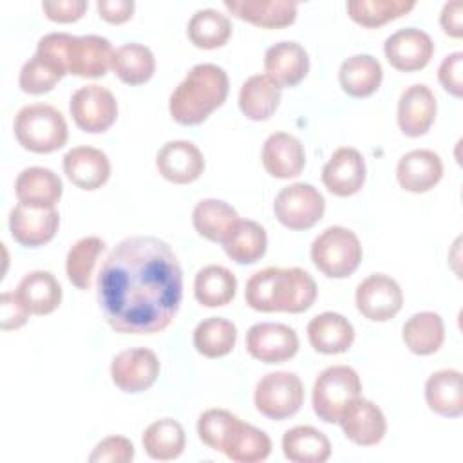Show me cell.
Listing matches in <instances>:
<instances>
[{
  "label": "cell",
  "instance_id": "obj_38",
  "mask_svg": "<svg viewBox=\"0 0 463 463\" xmlns=\"http://www.w3.org/2000/svg\"><path fill=\"white\" fill-rule=\"evenodd\" d=\"M114 74L127 85L146 83L156 71L154 52L143 43H123L114 51L112 67Z\"/></svg>",
  "mask_w": 463,
  "mask_h": 463
},
{
  "label": "cell",
  "instance_id": "obj_45",
  "mask_svg": "<svg viewBox=\"0 0 463 463\" xmlns=\"http://www.w3.org/2000/svg\"><path fill=\"white\" fill-rule=\"evenodd\" d=\"M134 459V445L123 436L101 439L89 456L90 463H128Z\"/></svg>",
  "mask_w": 463,
  "mask_h": 463
},
{
  "label": "cell",
  "instance_id": "obj_23",
  "mask_svg": "<svg viewBox=\"0 0 463 463\" xmlns=\"http://www.w3.org/2000/svg\"><path fill=\"white\" fill-rule=\"evenodd\" d=\"M63 172L81 190H98L110 177L107 154L94 146H74L63 156Z\"/></svg>",
  "mask_w": 463,
  "mask_h": 463
},
{
  "label": "cell",
  "instance_id": "obj_3",
  "mask_svg": "<svg viewBox=\"0 0 463 463\" xmlns=\"http://www.w3.org/2000/svg\"><path fill=\"white\" fill-rule=\"evenodd\" d=\"M228 90L230 81L222 67L197 63L170 94V116L179 125H199L226 101Z\"/></svg>",
  "mask_w": 463,
  "mask_h": 463
},
{
  "label": "cell",
  "instance_id": "obj_25",
  "mask_svg": "<svg viewBox=\"0 0 463 463\" xmlns=\"http://www.w3.org/2000/svg\"><path fill=\"white\" fill-rule=\"evenodd\" d=\"M307 340L322 354H340L353 345L354 327L344 315L324 311L309 320Z\"/></svg>",
  "mask_w": 463,
  "mask_h": 463
},
{
  "label": "cell",
  "instance_id": "obj_50",
  "mask_svg": "<svg viewBox=\"0 0 463 463\" xmlns=\"http://www.w3.org/2000/svg\"><path fill=\"white\" fill-rule=\"evenodd\" d=\"M461 13H463L461 0H452L443 5L441 14H439V24H441L445 34H449L452 38H461V34H463V25H461L463 14Z\"/></svg>",
  "mask_w": 463,
  "mask_h": 463
},
{
  "label": "cell",
  "instance_id": "obj_44",
  "mask_svg": "<svg viewBox=\"0 0 463 463\" xmlns=\"http://www.w3.org/2000/svg\"><path fill=\"white\" fill-rule=\"evenodd\" d=\"M237 420L239 418L226 409H208L199 416L197 434L206 447L222 452L224 439Z\"/></svg>",
  "mask_w": 463,
  "mask_h": 463
},
{
  "label": "cell",
  "instance_id": "obj_18",
  "mask_svg": "<svg viewBox=\"0 0 463 463\" xmlns=\"http://www.w3.org/2000/svg\"><path fill=\"white\" fill-rule=\"evenodd\" d=\"M322 183L333 195L338 197L356 194L365 183L364 156L351 146L335 150L322 168Z\"/></svg>",
  "mask_w": 463,
  "mask_h": 463
},
{
  "label": "cell",
  "instance_id": "obj_49",
  "mask_svg": "<svg viewBox=\"0 0 463 463\" xmlns=\"http://www.w3.org/2000/svg\"><path fill=\"white\" fill-rule=\"evenodd\" d=\"M99 16L109 24H123L130 20L134 13V2L132 0H99L96 4Z\"/></svg>",
  "mask_w": 463,
  "mask_h": 463
},
{
  "label": "cell",
  "instance_id": "obj_46",
  "mask_svg": "<svg viewBox=\"0 0 463 463\" xmlns=\"http://www.w3.org/2000/svg\"><path fill=\"white\" fill-rule=\"evenodd\" d=\"M31 311L27 309V306L24 304V300L18 297L16 291H4L2 298H0V327L4 331L9 329H20L27 318H29Z\"/></svg>",
  "mask_w": 463,
  "mask_h": 463
},
{
  "label": "cell",
  "instance_id": "obj_15",
  "mask_svg": "<svg viewBox=\"0 0 463 463\" xmlns=\"http://www.w3.org/2000/svg\"><path fill=\"white\" fill-rule=\"evenodd\" d=\"M156 166L159 174L175 184H188L201 177L204 170L203 152L186 139H175L165 143L157 156Z\"/></svg>",
  "mask_w": 463,
  "mask_h": 463
},
{
  "label": "cell",
  "instance_id": "obj_5",
  "mask_svg": "<svg viewBox=\"0 0 463 463\" xmlns=\"http://www.w3.org/2000/svg\"><path fill=\"white\" fill-rule=\"evenodd\" d=\"M362 382L349 365L326 367L313 383V411L324 423H338L345 409L360 396Z\"/></svg>",
  "mask_w": 463,
  "mask_h": 463
},
{
  "label": "cell",
  "instance_id": "obj_22",
  "mask_svg": "<svg viewBox=\"0 0 463 463\" xmlns=\"http://www.w3.org/2000/svg\"><path fill=\"white\" fill-rule=\"evenodd\" d=\"M114 49L110 42L98 34L72 36L69 45V74L80 78L105 76L112 67Z\"/></svg>",
  "mask_w": 463,
  "mask_h": 463
},
{
  "label": "cell",
  "instance_id": "obj_11",
  "mask_svg": "<svg viewBox=\"0 0 463 463\" xmlns=\"http://www.w3.org/2000/svg\"><path fill=\"white\" fill-rule=\"evenodd\" d=\"M159 358L152 349L132 347L118 353L110 364V376L116 387L125 392H143L159 376Z\"/></svg>",
  "mask_w": 463,
  "mask_h": 463
},
{
  "label": "cell",
  "instance_id": "obj_7",
  "mask_svg": "<svg viewBox=\"0 0 463 463\" xmlns=\"http://www.w3.org/2000/svg\"><path fill=\"white\" fill-rule=\"evenodd\" d=\"M253 402L262 416L280 421L300 411L304 403V385L295 373H268L257 382Z\"/></svg>",
  "mask_w": 463,
  "mask_h": 463
},
{
  "label": "cell",
  "instance_id": "obj_42",
  "mask_svg": "<svg viewBox=\"0 0 463 463\" xmlns=\"http://www.w3.org/2000/svg\"><path fill=\"white\" fill-rule=\"evenodd\" d=\"M414 7V0H351L345 5L351 20L369 29L396 20Z\"/></svg>",
  "mask_w": 463,
  "mask_h": 463
},
{
  "label": "cell",
  "instance_id": "obj_24",
  "mask_svg": "<svg viewBox=\"0 0 463 463\" xmlns=\"http://www.w3.org/2000/svg\"><path fill=\"white\" fill-rule=\"evenodd\" d=\"M14 194L18 203L29 208H54L61 199L63 183L51 168L29 166L18 174Z\"/></svg>",
  "mask_w": 463,
  "mask_h": 463
},
{
  "label": "cell",
  "instance_id": "obj_27",
  "mask_svg": "<svg viewBox=\"0 0 463 463\" xmlns=\"http://www.w3.org/2000/svg\"><path fill=\"white\" fill-rule=\"evenodd\" d=\"M425 400L430 411L445 418L463 414V376L458 369H441L425 382Z\"/></svg>",
  "mask_w": 463,
  "mask_h": 463
},
{
  "label": "cell",
  "instance_id": "obj_9",
  "mask_svg": "<svg viewBox=\"0 0 463 463\" xmlns=\"http://www.w3.org/2000/svg\"><path fill=\"white\" fill-rule=\"evenodd\" d=\"M69 110L78 128L98 134L114 125L118 118V101L107 87L90 83L72 92Z\"/></svg>",
  "mask_w": 463,
  "mask_h": 463
},
{
  "label": "cell",
  "instance_id": "obj_33",
  "mask_svg": "<svg viewBox=\"0 0 463 463\" xmlns=\"http://www.w3.org/2000/svg\"><path fill=\"white\" fill-rule=\"evenodd\" d=\"M192 222L201 237L222 244V241L239 222V213L233 206L221 199H203L192 212Z\"/></svg>",
  "mask_w": 463,
  "mask_h": 463
},
{
  "label": "cell",
  "instance_id": "obj_40",
  "mask_svg": "<svg viewBox=\"0 0 463 463\" xmlns=\"http://www.w3.org/2000/svg\"><path fill=\"white\" fill-rule=\"evenodd\" d=\"M103 250L105 242L96 235L81 237L80 241H76L65 259V271L69 282L74 284L78 289H90L94 268Z\"/></svg>",
  "mask_w": 463,
  "mask_h": 463
},
{
  "label": "cell",
  "instance_id": "obj_16",
  "mask_svg": "<svg viewBox=\"0 0 463 463\" xmlns=\"http://www.w3.org/2000/svg\"><path fill=\"white\" fill-rule=\"evenodd\" d=\"M438 103L434 92L425 83L409 85L398 99V127L409 137L423 136L436 119Z\"/></svg>",
  "mask_w": 463,
  "mask_h": 463
},
{
  "label": "cell",
  "instance_id": "obj_10",
  "mask_svg": "<svg viewBox=\"0 0 463 463\" xmlns=\"http://www.w3.org/2000/svg\"><path fill=\"white\" fill-rule=\"evenodd\" d=\"M356 309L373 322H387L396 317L403 306L400 284L383 273H373L364 279L354 293Z\"/></svg>",
  "mask_w": 463,
  "mask_h": 463
},
{
  "label": "cell",
  "instance_id": "obj_30",
  "mask_svg": "<svg viewBox=\"0 0 463 463\" xmlns=\"http://www.w3.org/2000/svg\"><path fill=\"white\" fill-rule=\"evenodd\" d=\"M222 452L235 463H259L269 456L271 439L264 430L237 420L224 439Z\"/></svg>",
  "mask_w": 463,
  "mask_h": 463
},
{
  "label": "cell",
  "instance_id": "obj_48",
  "mask_svg": "<svg viewBox=\"0 0 463 463\" xmlns=\"http://www.w3.org/2000/svg\"><path fill=\"white\" fill-rule=\"evenodd\" d=\"M42 9L49 20L60 22V24H69V22H76L83 16V13L87 11V2L85 0L43 2Z\"/></svg>",
  "mask_w": 463,
  "mask_h": 463
},
{
  "label": "cell",
  "instance_id": "obj_17",
  "mask_svg": "<svg viewBox=\"0 0 463 463\" xmlns=\"http://www.w3.org/2000/svg\"><path fill=\"white\" fill-rule=\"evenodd\" d=\"M338 423L345 438L360 447H373L380 443L387 432V420L382 409L362 396L345 409Z\"/></svg>",
  "mask_w": 463,
  "mask_h": 463
},
{
  "label": "cell",
  "instance_id": "obj_26",
  "mask_svg": "<svg viewBox=\"0 0 463 463\" xmlns=\"http://www.w3.org/2000/svg\"><path fill=\"white\" fill-rule=\"evenodd\" d=\"M224 7L237 18L264 29H282L297 18V4L289 0H224Z\"/></svg>",
  "mask_w": 463,
  "mask_h": 463
},
{
  "label": "cell",
  "instance_id": "obj_12",
  "mask_svg": "<svg viewBox=\"0 0 463 463\" xmlns=\"http://www.w3.org/2000/svg\"><path fill=\"white\" fill-rule=\"evenodd\" d=\"M246 349L259 362L280 364L297 354L298 336L286 324L259 322L246 333Z\"/></svg>",
  "mask_w": 463,
  "mask_h": 463
},
{
  "label": "cell",
  "instance_id": "obj_4",
  "mask_svg": "<svg viewBox=\"0 0 463 463\" xmlns=\"http://www.w3.org/2000/svg\"><path fill=\"white\" fill-rule=\"evenodd\" d=\"M16 141L29 152L49 154L67 143L69 130L63 114L47 103L22 107L13 123Z\"/></svg>",
  "mask_w": 463,
  "mask_h": 463
},
{
  "label": "cell",
  "instance_id": "obj_6",
  "mask_svg": "<svg viewBox=\"0 0 463 463\" xmlns=\"http://www.w3.org/2000/svg\"><path fill=\"white\" fill-rule=\"evenodd\" d=\"M362 244L356 233L344 226H329L311 242V260L326 277L345 279L362 262Z\"/></svg>",
  "mask_w": 463,
  "mask_h": 463
},
{
  "label": "cell",
  "instance_id": "obj_34",
  "mask_svg": "<svg viewBox=\"0 0 463 463\" xmlns=\"http://www.w3.org/2000/svg\"><path fill=\"white\" fill-rule=\"evenodd\" d=\"M402 338L409 351L420 356L436 353L445 340L443 318L434 311L414 313L402 329Z\"/></svg>",
  "mask_w": 463,
  "mask_h": 463
},
{
  "label": "cell",
  "instance_id": "obj_28",
  "mask_svg": "<svg viewBox=\"0 0 463 463\" xmlns=\"http://www.w3.org/2000/svg\"><path fill=\"white\" fill-rule=\"evenodd\" d=\"M280 87L266 74L250 76L239 90V109L251 121L269 119L280 105Z\"/></svg>",
  "mask_w": 463,
  "mask_h": 463
},
{
  "label": "cell",
  "instance_id": "obj_29",
  "mask_svg": "<svg viewBox=\"0 0 463 463\" xmlns=\"http://www.w3.org/2000/svg\"><path fill=\"white\" fill-rule=\"evenodd\" d=\"M382 65L371 54L349 56L338 69L340 87L353 98H367L374 94L382 83Z\"/></svg>",
  "mask_w": 463,
  "mask_h": 463
},
{
  "label": "cell",
  "instance_id": "obj_1",
  "mask_svg": "<svg viewBox=\"0 0 463 463\" xmlns=\"http://www.w3.org/2000/svg\"><path fill=\"white\" fill-rule=\"evenodd\" d=\"M183 298V269L161 239H123L98 273V304L118 333L152 335L166 329Z\"/></svg>",
  "mask_w": 463,
  "mask_h": 463
},
{
  "label": "cell",
  "instance_id": "obj_41",
  "mask_svg": "<svg viewBox=\"0 0 463 463\" xmlns=\"http://www.w3.org/2000/svg\"><path fill=\"white\" fill-rule=\"evenodd\" d=\"M232 36L230 18L217 9H199L188 22V38L199 49L222 47Z\"/></svg>",
  "mask_w": 463,
  "mask_h": 463
},
{
  "label": "cell",
  "instance_id": "obj_39",
  "mask_svg": "<svg viewBox=\"0 0 463 463\" xmlns=\"http://www.w3.org/2000/svg\"><path fill=\"white\" fill-rule=\"evenodd\" d=\"M237 342V327L222 317H210L194 329V347L206 358H221L228 354Z\"/></svg>",
  "mask_w": 463,
  "mask_h": 463
},
{
  "label": "cell",
  "instance_id": "obj_8",
  "mask_svg": "<svg viewBox=\"0 0 463 463\" xmlns=\"http://www.w3.org/2000/svg\"><path fill=\"white\" fill-rule=\"evenodd\" d=\"M273 212L282 226L289 230H309L322 219L326 199L313 184L293 183L277 194Z\"/></svg>",
  "mask_w": 463,
  "mask_h": 463
},
{
  "label": "cell",
  "instance_id": "obj_21",
  "mask_svg": "<svg viewBox=\"0 0 463 463\" xmlns=\"http://www.w3.org/2000/svg\"><path fill=\"white\" fill-rule=\"evenodd\" d=\"M443 175L441 157L429 148H416L403 154L396 165L400 186L411 194H423L434 188Z\"/></svg>",
  "mask_w": 463,
  "mask_h": 463
},
{
  "label": "cell",
  "instance_id": "obj_36",
  "mask_svg": "<svg viewBox=\"0 0 463 463\" xmlns=\"http://www.w3.org/2000/svg\"><path fill=\"white\" fill-rule=\"evenodd\" d=\"M237 291L235 275L219 264L204 266L194 280L195 300L204 307H221L233 300Z\"/></svg>",
  "mask_w": 463,
  "mask_h": 463
},
{
  "label": "cell",
  "instance_id": "obj_31",
  "mask_svg": "<svg viewBox=\"0 0 463 463\" xmlns=\"http://www.w3.org/2000/svg\"><path fill=\"white\" fill-rule=\"evenodd\" d=\"M282 452L293 463H324L331 456V443L311 425H297L284 432Z\"/></svg>",
  "mask_w": 463,
  "mask_h": 463
},
{
  "label": "cell",
  "instance_id": "obj_43",
  "mask_svg": "<svg viewBox=\"0 0 463 463\" xmlns=\"http://www.w3.org/2000/svg\"><path fill=\"white\" fill-rule=\"evenodd\" d=\"M67 74V71L49 56L34 52L20 69V89L27 94H45Z\"/></svg>",
  "mask_w": 463,
  "mask_h": 463
},
{
  "label": "cell",
  "instance_id": "obj_2",
  "mask_svg": "<svg viewBox=\"0 0 463 463\" xmlns=\"http://www.w3.org/2000/svg\"><path fill=\"white\" fill-rule=\"evenodd\" d=\"M317 282L302 268L269 266L255 271L244 289L246 304L262 313H302L317 298Z\"/></svg>",
  "mask_w": 463,
  "mask_h": 463
},
{
  "label": "cell",
  "instance_id": "obj_13",
  "mask_svg": "<svg viewBox=\"0 0 463 463\" xmlns=\"http://www.w3.org/2000/svg\"><path fill=\"white\" fill-rule=\"evenodd\" d=\"M383 52L396 71L412 72L423 69L432 60L434 43L425 31L405 27L385 40Z\"/></svg>",
  "mask_w": 463,
  "mask_h": 463
},
{
  "label": "cell",
  "instance_id": "obj_47",
  "mask_svg": "<svg viewBox=\"0 0 463 463\" xmlns=\"http://www.w3.org/2000/svg\"><path fill=\"white\" fill-rule=\"evenodd\" d=\"M461 71H463V52H459V51L445 56L438 69V80H439L441 87L456 98H461V94H463Z\"/></svg>",
  "mask_w": 463,
  "mask_h": 463
},
{
  "label": "cell",
  "instance_id": "obj_20",
  "mask_svg": "<svg viewBox=\"0 0 463 463\" xmlns=\"http://www.w3.org/2000/svg\"><path fill=\"white\" fill-rule=\"evenodd\" d=\"M264 170L277 179H289L300 175L306 165L304 145L298 137L288 132H273L262 145Z\"/></svg>",
  "mask_w": 463,
  "mask_h": 463
},
{
  "label": "cell",
  "instance_id": "obj_35",
  "mask_svg": "<svg viewBox=\"0 0 463 463\" xmlns=\"http://www.w3.org/2000/svg\"><path fill=\"white\" fill-rule=\"evenodd\" d=\"M222 248L233 262L253 264L266 253V230L251 219H239L235 228L222 241Z\"/></svg>",
  "mask_w": 463,
  "mask_h": 463
},
{
  "label": "cell",
  "instance_id": "obj_14",
  "mask_svg": "<svg viewBox=\"0 0 463 463\" xmlns=\"http://www.w3.org/2000/svg\"><path fill=\"white\" fill-rule=\"evenodd\" d=\"M60 213L54 208H29L18 203L9 213V232L22 246L47 244L58 232Z\"/></svg>",
  "mask_w": 463,
  "mask_h": 463
},
{
  "label": "cell",
  "instance_id": "obj_19",
  "mask_svg": "<svg viewBox=\"0 0 463 463\" xmlns=\"http://www.w3.org/2000/svg\"><path fill=\"white\" fill-rule=\"evenodd\" d=\"M264 72L280 89L295 87L309 72L307 51L297 42H279L264 54Z\"/></svg>",
  "mask_w": 463,
  "mask_h": 463
},
{
  "label": "cell",
  "instance_id": "obj_32",
  "mask_svg": "<svg viewBox=\"0 0 463 463\" xmlns=\"http://www.w3.org/2000/svg\"><path fill=\"white\" fill-rule=\"evenodd\" d=\"M31 315H49L61 302V286L51 271L36 269L22 277L16 288Z\"/></svg>",
  "mask_w": 463,
  "mask_h": 463
},
{
  "label": "cell",
  "instance_id": "obj_37",
  "mask_svg": "<svg viewBox=\"0 0 463 463\" xmlns=\"http://www.w3.org/2000/svg\"><path fill=\"white\" fill-rule=\"evenodd\" d=\"M145 452L157 461H172L179 458L186 445L184 429L177 420L161 418L150 423L143 432Z\"/></svg>",
  "mask_w": 463,
  "mask_h": 463
}]
</instances>
